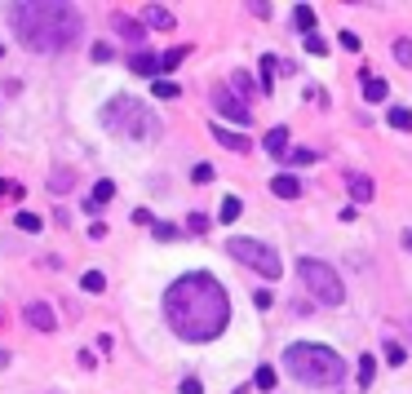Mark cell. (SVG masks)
<instances>
[{"instance_id":"cell-1","label":"cell","mask_w":412,"mask_h":394,"mask_svg":"<svg viewBox=\"0 0 412 394\" xmlns=\"http://www.w3.org/2000/svg\"><path fill=\"white\" fill-rule=\"evenodd\" d=\"M164 319L182 341H213L231 324V297L209 270H191L164 288Z\"/></svg>"},{"instance_id":"cell-2","label":"cell","mask_w":412,"mask_h":394,"mask_svg":"<svg viewBox=\"0 0 412 394\" xmlns=\"http://www.w3.org/2000/svg\"><path fill=\"white\" fill-rule=\"evenodd\" d=\"M9 27L31 54H63L67 44H76L84 35V14L63 0H45V5L22 0L9 9Z\"/></svg>"},{"instance_id":"cell-3","label":"cell","mask_w":412,"mask_h":394,"mask_svg":"<svg viewBox=\"0 0 412 394\" xmlns=\"http://www.w3.org/2000/svg\"><path fill=\"white\" fill-rule=\"evenodd\" d=\"M284 363H288V372H293L297 381H306V386H342V377H346L342 354L328 350V345H319V341L288 345Z\"/></svg>"},{"instance_id":"cell-4","label":"cell","mask_w":412,"mask_h":394,"mask_svg":"<svg viewBox=\"0 0 412 394\" xmlns=\"http://www.w3.org/2000/svg\"><path fill=\"white\" fill-rule=\"evenodd\" d=\"M102 124L106 129H129L133 138H160V120L147 115V111H142V102L138 98H125V93H120L116 102H106Z\"/></svg>"},{"instance_id":"cell-5","label":"cell","mask_w":412,"mask_h":394,"mask_svg":"<svg viewBox=\"0 0 412 394\" xmlns=\"http://www.w3.org/2000/svg\"><path fill=\"white\" fill-rule=\"evenodd\" d=\"M297 274H301V284H306V293L315 297L319 306H342V279H337V270L328 266V261H315V257H301L297 261Z\"/></svg>"},{"instance_id":"cell-6","label":"cell","mask_w":412,"mask_h":394,"mask_svg":"<svg viewBox=\"0 0 412 394\" xmlns=\"http://www.w3.org/2000/svg\"><path fill=\"white\" fill-rule=\"evenodd\" d=\"M226 253H231L239 266H248V270H258L262 279H280L284 274V261L280 253H275L271 244H262V240H248V235H235L231 244H226Z\"/></svg>"},{"instance_id":"cell-7","label":"cell","mask_w":412,"mask_h":394,"mask_svg":"<svg viewBox=\"0 0 412 394\" xmlns=\"http://www.w3.org/2000/svg\"><path fill=\"white\" fill-rule=\"evenodd\" d=\"M213 106H217V115H226V120H235V124H248V120H253L248 102H239L226 85H217V89H213Z\"/></svg>"},{"instance_id":"cell-8","label":"cell","mask_w":412,"mask_h":394,"mask_svg":"<svg viewBox=\"0 0 412 394\" xmlns=\"http://www.w3.org/2000/svg\"><path fill=\"white\" fill-rule=\"evenodd\" d=\"M22 319H27L31 328H40V332H54V328H58V315H54V306H49V302H27Z\"/></svg>"},{"instance_id":"cell-9","label":"cell","mask_w":412,"mask_h":394,"mask_svg":"<svg viewBox=\"0 0 412 394\" xmlns=\"http://www.w3.org/2000/svg\"><path fill=\"white\" fill-rule=\"evenodd\" d=\"M346 186H350V199H355V204H368V199L377 195V186H372V177H368V173H350V177H346Z\"/></svg>"},{"instance_id":"cell-10","label":"cell","mask_w":412,"mask_h":394,"mask_svg":"<svg viewBox=\"0 0 412 394\" xmlns=\"http://www.w3.org/2000/svg\"><path fill=\"white\" fill-rule=\"evenodd\" d=\"M262 147H266V151H271V155H275V160H284V155H288V129H284V124H275V129H271V133H266V138H262Z\"/></svg>"},{"instance_id":"cell-11","label":"cell","mask_w":412,"mask_h":394,"mask_svg":"<svg viewBox=\"0 0 412 394\" xmlns=\"http://www.w3.org/2000/svg\"><path fill=\"white\" fill-rule=\"evenodd\" d=\"M142 27L168 31V27H173V14H168V9H160V5H147V9H142Z\"/></svg>"},{"instance_id":"cell-12","label":"cell","mask_w":412,"mask_h":394,"mask_svg":"<svg viewBox=\"0 0 412 394\" xmlns=\"http://www.w3.org/2000/svg\"><path fill=\"white\" fill-rule=\"evenodd\" d=\"M271 190H275L280 199H297V195H301V182H297L293 173H280V177H271Z\"/></svg>"},{"instance_id":"cell-13","label":"cell","mask_w":412,"mask_h":394,"mask_svg":"<svg viewBox=\"0 0 412 394\" xmlns=\"http://www.w3.org/2000/svg\"><path fill=\"white\" fill-rule=\"evenodd\" d=\"M111 27L125 35V40H142V35H147V27H142V22H133L129 14H111Z\"/></svg>"},{"instance_id":"cell-14","label":"cell","mask_w":412,"mask_h":394,"mask_svg":"<svg viewBox=\"0 0 412 394\" xmlns=\"http://www.w3.org/2000/svg\"><path fill=\"white\" fill-rule=\"evenodd\" d=\"M359 89H363V98H368V102H381L386 98V80H377L372 71H359Z\"/></svg>"},{"instance_id":"cell-15","label":"cell","mask_w":412,"mask_h":394,"mask_svg":"<svg viewBox=\"0 0 412 394\" xmlns=\"http://www.w3.org/2000/svg\"><path fill=\"white\" fill-rule=\"evenodd\" d=\"M213 138L222 142L226 151H248V138L244 133H231V129H222V124H213Z\"/></svg>"},{"instance_id":"cell-16","label":"cell","mask_w":412,"mask_h":394,"mask_svg":"<svg viewBox=\"0 0 412 394\" xmlns=\"http://www.w3.org/2000/svg\"><path fill=\"white\" fill-rule=\"evenodd\" d=\"M111 195H116V182H98V186H93V195L84 199V213H98Z\"/></svg>"},{"instance_id":"cell-17","label":"cell","mask_w":412,"mask_h":394,"mask_svg":"<svg viewBox=\"0 0 412 394\" xmlns=\"http://www.w3.org/2000/svg\"><path fill=\"white\" fill-rule=\"evenodd\" d=\"M129 67L138 71V76H160V58H155V54H133Z\"/></svg>"},{"instance_id":"cell-18","label":"cell","mask_w":412,"mask_h":394,"mask_svg":"<svg viewBox=\"0 0 412 394\" xmlns=\"http://www.w3.org/2000/svg\"><path fill=\"white\" fill-rule=\"evenodd\" d=\"M226 89H231V93H235V98H239V102H244V98H248V93H253V80H248V71H235V76H231V85H226Z\"/></svg>"},{"instance_id":"cell-19","label":"cell","mask_w":412,"mask_h":394,"mask_svg":"<svg viewBox=\"0 0 412 394\" xmlns=\"http://www.w3.org/2000/svg\"><path fill=\"white\" fill-rule=\"evenodd\" d=\"M372 372H377V354H363V359H359V386L363 390L372 386Z\"/></svg>"},{"instance_id":"cell-20","label":"cell","mask_w":412,"mask_h":394,"mask_svg":"<svg viewBox=\"0 0 412 394\" xmlns=\"http://www.w3.org/2000/svg\"><path fill=\"white\" fill-rule=\"evenodd\" d=\"M80 288H84V293H102V288H106V274H102V270H84Z\"/></svg>"},{"instance_id":"cell-21","label":"cell","mask_w":412,"mask_h":394,"mask_svg":"<svg viewBox=\"0 0 412 394\" xmlns=\"http://www.w3.org/2000/svg\"><path fill=\"white\" fill-rule=\"evenodd\" d=\"M275 71H288V67L280 63V58L266 54V58H262V89H271V76H275Z\"/></svg>"},{"instance_id":"cell-22","label":"cell","mask_w":412,"mask_h":394,"mask_svg":"<svg viewBox=\"0 0 412 394\" xmlns=\"http://www.w3.org/2000/svg\"><path fill=\"white\" fill-rule=\"evenodd\" d=\"M386 363H390V368H404V363H408V350H404L399 341H386Z\"/></svg>"},{"instance_id":"cell-23","label":"cell","mask_w":412,"mask_h":394,"mask_svg":"<svg viewBox=\"0 0 412 394\" xmlns=\"http://www.w3.org/2000/svg\"><path fill=\"white\" fill-rule=\"evenodd\" d=\"M151 93H155V98H160V102H168V98H177V85H173V80H155V85H151Z\"/></svg>"},{"instance_id":"cell-24","label":"cell","mask_w":412,"mask_h":394,"mask_svg":"<svg viewBox=\"0 0 412 394\" xmlns=\"http://www.w3.org/2000/svg\"><path fill=\"white\" fill-rule=\"evenodd\" d=\"M239 213H244V204H239L235 195H226V199H222V217H217V222H235Z\"/></svg>"},{"instance_id":"cell-25","label":"cell","mask_w":412,"mask_h":394,"mask_svg":"<svg viewBox=\"0 0 412 394\" xmlns=\"http://www.w3.org/2000/svg\"><path fill=\"white\" fill-rule=\"evenodd\" d=\"M390 124L408 133V129H412V111H408V106H390Z\"/></svg>"},{"instance_id":"cell-26","label":"cell","mask_w":412,"mask_h":394,"mask_svg":"<svg viewBox=\"0 0 412 394\" xmlns=\"http://www.w3.org/2000/svg\"><path fill=\"white\" fill-rule=\"evenodd\" d=\"M293 18H297V27L306 31V35L315 31V9H310V5H297V14H293Z\"/></svg>"},{"instance_id":"cell-27","label":"cell","mask_w":412,"mask_h":394,"mask_svg":"<svg viewBox=\"0 0 412 394\" xmlns=\"http://www.w3.org/2000/svg\"><path fill=\"white\" fill-rule=\"evenodd\" d=\"M395 63L399 67H412V40H395Z\"/></svg>"},{"instance_id":"cell-28","label":"cell","mask_w":412,"mask_h":394,"mask_svg":"<svg viewBox=\"0 0 412 394\" xmlns=\"http://www.w3.org/2000/svg\"><path fill=\"white\" fill-rule=\"evenodd\" d=\"M182 58H187V49H168V54L160 58V71H173V67H182Z\"/></svg>"},{"instance_id":"cell-29","label":"cell","mask_w":412,"mask_h":394,"mask_svg":"<svg viewBox=\"0 0 412 394\" xmlns=\"http://www.w3.org/2000/svg\"><path fill=\"white\" fill-rule=\"evenodd\" d=\"M258 390H275V368H258Z\"/></svg>"},{"instance_id":"cell-30","label":"cell","mask_w":412,"mask_h":394,"mask_svg":"<svg viewBox=\"0 0 412 394\" xmlns=\"http://www.w3.org/2000/svg\"><path fill=\"white\" fill-rule=\"evenodd\" d=\"M40 217H35V213H18V231H40Z\"/></svg>"},{"instance_id":"cell-31","label":"cell","mask_w":412,"mask_h":394,"mask_svg":"<svg viewBox=\"0 0 412 394\" xmlns=\"http://www.w3.org/2000/svg\"><path fill=\"white\" fill-rule=\"evenodd\" d=\"M89 58H93V63H111V44H93V49H89Z\"/></svg>"},{"instance_id":"cell-32","label":"cell","mask_w":412,"mask_h":394,"mask_svg":"<svg viewBox=\"0 0 412 394\" xmlns=\"http://www.w3.org/2000/svg\"><path fill=\"white\" fill-rule=\"evenodd\" d=\"M151 231H155V240H173V235H177V226H168V222H155Z\"/></svg>"},{"instance_id":"cell-33","label":"cell","mask_w":412,"mask_h":394,"mask_svg":"<svg viewBox=\"0 0 412 394\" xmlns=\"http://www.w3.org/2000/svg\"><path fill=\"white\" fill-rule=\"evenodd\" d=\"M191 231H196V235H204V231H209V217H204V213H191Z\"/></svg>"},{"instance_id":"cell-34","label":"cell","mask_w":412,"mask_h":394,"mask_svg":"<svg viewBox=\"0 0 412 394\" xmlns=\"http://www.w3.org/2000/svg\"><path fill=\"white\" fill-rule=\"evenodd\" d=\"M191 177L204 186V182H213V169H209V164H196V169H191Z\"/></svg>"},{"instance_id":"cell-35","label":"cell","mask_w":412,"mask_h":394,"mask_svg":"<svg viewBox=\"0 0 412 394\" xmlns=\"http://www.w3.org/2000/svg\"><path fill=\"white\" fill-rule=\"evenodd\" d=\"M49 186H54V190H67V186H71V173H67V169H58Z\"/></svg>"},{"instance_id":"cell-36","label":"cell","mask_w":412,"mask_h":394,"mask_svg":"<svg viewBox=\"0 0 412 394\" xmlns=\"http://www.w3.org/2000/svg\"><path fill=\"white\" fill-rule=\"evenodd\" d=\"M306 49H310V54H328V44H324V40H319V35H315V31H310V35H306Z\"/></svg>"},{"instance_id":"cell-37","label":"cell","mask_w":412,"mask_h":394,"mask_svg":"<svg viewBox=\"0 0 412 394\" xmlns=\"http://www.w3.org/2000/svg\"><path fill=\"white\" fill-rule=\"evenodd\" d=\"M288 160H293V164H310L315 151H306V147H301V151H288Z\"/></svg>"},{"instance_id":"cell-38","label":"cell","mask_w":412,"mask_h":394,"mask_svg":"<svg viewBox=\"0 0 412 394\" xmlns=\"http://www.w3.org/2000/svg\"><path fill=\"white\" fill-rule=\"evenodd\" d=\"M0 195H9V199H22V186H18V182H0Z\"/></svg>"},{"instance_id":"cell-39","label":"cell","mask_w":412,"mask_h":394,"mask_svg":"<svg viewBox=\"0 0 412 394\" xmlns=\"http://www.w3.org/2000/svg\"><path fill=\"white\" fill-rule=\"evenodd\" d=\"M133 222H138V226H155V217H151L147 208H133Z\"/></svg>"},{"instance_id":"cell-40","label":"cell","mask_w":412,"mask_h":394,"mask_svg":"<svg viewBox=\"0 0 412 394\" xmlns=\"http://www.w3.org/2000/svg\"><path fill=\"white\" fill-rule=\"evenodd\" d=\"M182 394H204V386H200L196 377H187V381H182Z\"/></svg>"},{"instance_id":"cell-41","label":"cell","mask_w":412,"mask_h":394,"mask_svg":"<svg viewBox=\"0 0 412 394\" xmlns=\"http://www.w3.org/2000/svg\"><path fill=\"white\" fill-rule=\"evenodd\" d=\"M342 44H346L350 54H355V49H359V35H355V31H342Z\"/></svg>"},{"instance_id":"cell-42","label":"cell","mask_w":412,"mask_h":394,"mask_svg":"<svg viewBox=\"0 0 412 394\" xmlns=\"http://www.w3.org/2000/svg\"><path fill=\"white\" fill-rule=\"evenodd\" d=\"M0 368H9V350H0Z\"/></svg>"},{"instance_id":"cell-43","label":"cell","mask_w":412,"mask_h":394,"mask_svg":"<svg viewBox=\"0 0 412 394\" xmlns=\"http://www.w3.org/2000/svg\"><path fill=\"white\" fill-rule=\"evenodd\" d=\"M408 328H412V324H408Z\"/></svg>"}]
</instances>
